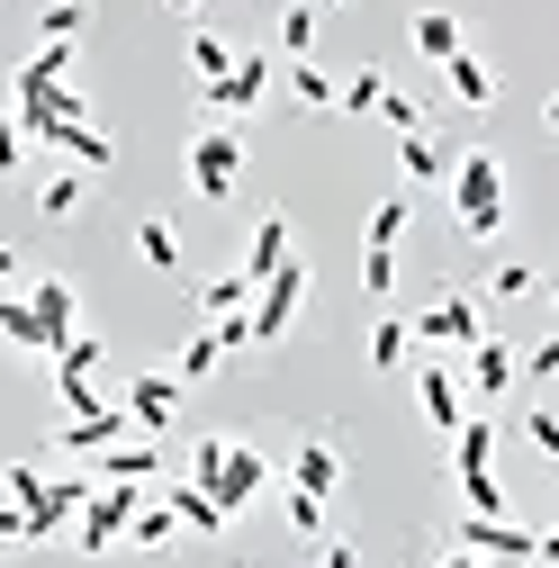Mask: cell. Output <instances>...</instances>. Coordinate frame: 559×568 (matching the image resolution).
I'll use <instances>...</instances> for the list:
<instances>
[{
  "label": "cell",
  "mask_w": 559,
  "mask_h": 568,
  "mask_svg": "<svg viewBox=\"0 0 559 568\" xmlns=\"http://www.w3.org/2000/svg\"><path fill=\"white\" fill-rule=\"evenodd\" d=\"M406 343H415V325H406V316H379V334H370V371H397Z\"/></svg>",
  "instance_id": "f1b7e54d"
},
{
  "label": "cell",
  "mask_w": 559,
  "mask_h": 568,
  "mask_svg": "<svg viewBox=\"0 0 559 568\" xmlns=\"http://www.w3.org/2000/svg\"><path fill=\"white\" fill-rule=\"evenodd\" d=\"M253 298H262V290H253L244 271H226V280H207V290H199V307H207V316H244Z\"/></svg>",
  "instance_id": "484cf974"
},
{
  "label": "cell",
  "mask_w": 559,
  "mask_h": 568,
  "mask_svg": "<svg viewBox=\"0 0 559 568\" xmlns=\"http://www.w3.org/2000/svg\"><path fill=\"white\" fill-rule=\"evenodd\" d=\"M443 82H451L460 109H487V100H497V73H487L478 54H451V63H443Z\"/></svg>",
  "instance_id": "7402d4cb"
},
{
  "label": "cell",
  "mask_w": 559,
  "mask_h": 568,
  "mask_svg": "<svg viewBox=\"0 0 559 568\" xmlns=\"http://www.w3.org/2000/svg\"><path fill=\"white\" fill-rule=\"evenodd\" d=\"M135 253H145L154 271H181V235H172L163 217H145V226H135Z\"/></svg>",
  "instance_id": "4dcf8cb0"
},
{
  "label": "cell",
  "mask_w": 559,
  "mask_h": 568,
  "mask_svg": "<svg viewBox=\"0 0 559 568\" xmlns=\"http://www.w3.org/2000/svg\"><path fill=\"white\" fill-rule=\"evenodd\" d=\"M28 298H37V325H45V362L63 343H73V280H28Z\"/></svg>",
  "instance_id": "8fae6325"
},
{
  "label": "cell",
  "mask_w": 559,
  "mask_h": 568,
  "mask_svg": "<svg viewBox=\"0 0 559 568\" xmlns=\"http://www.w3.org/2000/svg\"><path fill=\"white\" fill-rule=\"evenodd\" d=\"M397 163H406V181H451V172H460V154L443 145L434 126H425V135H397Z\"/></svg>",
  "instance_id": "2e32d148"
},
{
  "label": "cell",
  "mask_w": 559,
  "mask_h": 568,
  "mask_svg": "<svg viewBox=\"0 0 559 568\" xmlns=\"http://www.w3.org/2000/svg\"><path fill=\"white\" fill-rule=\"evenodd\" d=\"M541 126H550V135H559V100H550V109H541Z\"/></svg>",
  "instance_id": "681fc988"
},
{
  "label": "cell",
  "mask_w": 559,
  "mask_h": 568,
  "mask_svg": "<svg viewBox=\"0 0 559 568\" xmlns=\"http://www.w3.org/2000/svg\"><path fill=\"white\" fill-rule=\"evenodd\" d=\"M280 515H289L298 541H316V532H325V496H298V487H289V506H280Z\"/></svg>",
  "instance_id": "60d3db41"
},
{
  "label": "cell",
  "mask_w": 559,
  "mask_h": 568,
  "mask_svg": "<svg viewBox=\"0 0 559 568\" xmlns=\"http://www.w3.org/2000/svg\"><path fill=\"white\" fill-rule=\"evenodd\" d=\"M469 388H478V397H506V388H515V352H506V343H478V352H469Z\"/></svg>",
  "instance_id": "603a6c76"
},
{
  "label": "cell",
  "mask_w": 559,
  "mask_h": 568,
  "mask_svg": "<svg viewBox=\"0 0 559 568\" xmlns=\"http://www.w3.org/2000/svg\"><path fill=\"white\" fill-rule=\"evenodd\" d=\"M289 487H298V496H334V487H343V460H334V443H325V434H307V443H298Z\"/></svg>",
  "instance_id": "4fadbf2b"
},
{
  "label": "cell",
  "mask_w": 559,
  "mask_h": 568,
  "mask_svg": "<svg viewBox=\"0 0 559 568\" xmlns=\"http://www.w3.org/2000/svg\"><path fill=\"white\" fill-rule=\"evenodd\" d=\"M451 550H478V559H515V568H532V559H541V532H524L515 515H460V524H451Z\"/></svg>",
  "instance_id": "3957f363"
},
{
  "label": "cell",
  "mask_w": 559,
  "mask_h": 568,
  "mask_svg": "<svg viewBox=\"0 0 559 568\" xmlns=\"http://www.w3.org/2000/svg\"><path fill=\"white\" fill-rule=\"evenodd\" d=\"M316 568H362V550H353V541H325V559H316Z\"/></svg>",
  "instance_id": "7dc6e473"
},
{
  "label": "cell",
  "mask_w": 559,
  "mask_h": 568,
  "mask_svg": "<svg viewBox=\"0 0 559 568\" xmlns=\"http://www.w3.org/2000/svg\"><path fill=\"white\" fill-rule=\"evenodd\" d=\"M54 362H63V371H100V334H73V343L54 352Z\"/></svg>",
  "instance_id": "ee69618b"
},
{
  "label": "cell",
  "mask_w": 559,
  "mask_h": 568,
  "mask_svg": "<svg viewBox=\"0 0 559 568\" xmlns=\"http://www.w3.org/2000/svg\"><path fill=\"white\" fill-rule=\"evenodd\" d=\"M532 290H541L532 262H497V280H487V298H532Z\"/></svg>",
  "instance_id": "f35d334b"
},
{
  "label": "cell",
  "mask_w": 559,
  "mask_h": 568,
  "mask_svg": "<svg viewBox=\"0 0 559 568\" xmlns=\"http://www.w3.org/2000/svg\"><path fill=\"white\" fill-rule=\"evenodd\" d=\"M289 91H298L307 109H343V82H334V73H316V63H289Z\"/></svg>",
  "instance_id": "f546056e"
},
{
  "label": "cell",
  "mask_w": 559,
  "mask_h": 568,
  "mask_svg": "<svg viewBox=\"0 0 559 568\" xmlns=\"http://www.w3.org/2000/svg\"><path fill=\"white\" fill-rule=\"evenodd\" d=\"M451 226H460L469 244H487V235L506 226V163L487 154V145H469L460 172H451Z\"/></svg>",
  "instance_id": "6da1fadb"
},
{
  "label": "cell",
  "mask_w": 559,
  "mask_h": 568,
  "mask_svg": "<svg viewBox=\"0 0 559 568\" xmlns=\"http://www.w3.org/2000/svg\"><path fill=\"white\" fill-rule=\"evenodd\" d=\"M524 434H532V452H550V460H559V415H524Z\"/></svg>",
  "instance_id": "f6af8a7d"
},
{
  "label": "cell",
  "mask_w": 559,
  "mask_h": 568,
  "mask_svg": "<svg viewBox=\"0 0 559 568\" xmlns=\"http://www.w3.org/2000/svg\"><path fill=\"white\" fill-rule=\"evenodd\" d=\"M190 181H199V199H226L244 181V135L235 126H207L199 145H190Z\"/></svg>",
  "instance_id": "8992f818"
},
{
  "label": "cell",
  "mask_w": 559,
  "mask_h": 568,
  "mask_svg": "<svg viewBox=\"0 0 559 568\" xmlns=\"http://www.w3.org/2000/svg\"><path fill=\"white\" fill-rule=\"evenodd\" d=\"M307 45H316V10H307V0H289V10H280V54L307 63Z\"/></svg>",
  "instance_id": "83f0119b"
},
{
  "label": "cell",
  "mask_w": 559,
  "mask_h": 568,
  "mask_svg": "<svg viewBox=\"0 0 559 568\" xmlns=\"http://www.w3.org/2000/svg\"><path fill=\"white\" fill-rule=\"evenodd\" d=\"M154 469H163V443L145 434V443H109L100 452V478L109 487H154Z\"/></svg>",
  "instance_id": "7c38bea8"
},
{
  "label": "cell",
  "mask_w": 559,
  "mask_h": 568,
  "mask_svg": "<svg viewBox=\"0 0 559 568\" xmlns=\"http://www.w3.org/2000/svg\"><path fill=\"white\" fill-rule=\"evenodd\" d=\"M54 388H63V415H100V388H91V371H63V362H54Z\"/></svg>",
  "instance_id": "8d00e7d4"
},
{
  "label": "cell",
  "mask_w": 559,
  "mask_h": 568,
  "mask_svg": "<svg viewBox=\"0 0 559 568\" xmlns=\"http://www.w3.org/2000/svg\"><path fill=\"white\" fill-rule=\"evenodd\" d=\"M135 515H145V487H100L91 515L73 524V541H82V550H118V541L135 532Z\"/></svg>",
  "instance_id": "5b68a950"
},
{
  "label": "cell",
  "mask_w": 559,
  "mask_h": 568,
  "mask_svg": "<svg viewBox=\"0 0 559 568\" xmlns=\"http://www.w3.org/2000/svg\"><path fill=\"white\" fill-rule=\"evenodd\" d=\"M487 460H497V424H460V434H451V478L487 469Z\"/></svg>",
  "instance_id": "4316f807"
},
{
  "label": "cell",
  "mask_w": 559,
  "mask_h": 568,
  "mask_svg": "<svg viewBox=\"0 0 559 568\" xmlns=\"http://www.w3.org/2000/svg\"><path fill=\"white\" fill-rule=\"evenodd\" d=\"M460 496H469V515H506V487H497V469H460Z\"/></svg>",
  "instance_id": "d590c367"
},
{
  "label": "cell",
  "mask_w": 559,
  "mask_h": 568,
  "mask_svg": "<svg viewBox=\"0 0 559 568\" xmlns=\"http://www.w3.org/2000/svg\"><path fill=\"white\" fill-rule=\"evenodd\" d=\"M397 235H406V199H379V207H370V244L397 253Z\"/></svg>",
  "instance_id": "b9f144b4"
},
{
  "label": "cell",
  "mask_w": 559,
  "mask_h": 568,
  "mask_svg": "<svg viewBox=\"0 0 559 568\" xmlns=\"http://www.w3.org/2000/svg\"><path fill=\"white\" fill-rule=\"evenodd\" d=\"M541 568H559V524H550V532H541Z\"/></svg>",
  "instance_id": "c3c4849f"
},
{
  "label": "cell",
  "mask_w": 559,
  "mask_h": 568,
  "mask_svg": "<svg viewBox=\"0 0 559 568\" xmlns=\"http://www.w3.org/2000/svg\"><path fill=\"white\" fill-rule=\"evenodd\" d=\"M379 100H388V82H379V63H362V73L343 82V109H353V118H379Z\"/></svg>",
  "instance_id": "d6a6232c"
},
{
  "label": "cell",
  "mask_w": 559,
  "mask_h": 568,
  "mask_svg": "<svg viewBox=\"0 0 559 568\" xmlns=\"http://www.w3.org/2000/svg\"><path fill=\"white\" fill-rule=\"evenodd\" d=\"M262 91H271V63H262V54H244L235 73H226L217 91H199V100H207V109H226V118H244V109H253Z\"/></svg>",
  "instance_id": "5bb4252c"
},
{
  "label": "cell",
  "mask_w": 559,
  "mask_h": 568,
  "mask_svg": "<svg viewBox=\"0 0 559 568\" xmlns=\"http://www.w3.org/2000/svg\"><path fill=\"white\" fill-rule=\"evenodd\" d=\"M82 199H91V172H54V181L37 190V207H45L54 226H73V217H82Z\"/></svg>",
  "instance_id": "cb8c5ba5"
},
{
  "label": "cell",
  "mask_w": 559,
  "mask_h": 568,
  "mask_svg": "<svg viewBox=\"0 0 559 568\" xmlns=\"http://www.w3.org/2000/svg\"><path fill=\"white\" fill-rule=\"evenodd\" d=\"M172 532H181V515H172V496H154V506L135 515V532H126V541H145V550H163Z\"/></svg>",
  "instance_id": "836d02e7"
},
{
  "label": "cell",
  "mask_w": 559,
  "mask_h": 568,
  "mask_svg": "<svg viewBox=\"0 0 559 568\" xmlns=\"http://www.w3.org/2000/svg\"><path fill=\"white\" fill-rule=\"evenodd\" d=\"M163 10H199V0H163Z\"/></svg>",
  "instance_id": "f907efd6"
},
{
  "label": "cell",
  "mask_w": 559,
  "mask_h": 568,
  "mask_svg": "<svg viewBox=\"0 0 559 568\" xmlns=\"http://www.w3.org/2000/svg\"><path fill=\"white\" fill-rule=\"evenodd\" d=\"M0 487H10V506H45V487H54V478H37L28 460H10V469H0Z\"/></svg>",
  "instance_id": "ab89813d"
},
{
  "label": "cell",
  "mask_w": 559,
  "mask_h": 568,
  "mask_svg": "<svg viewBox=\"0 0 559 568\" xmlns=\"http://www.w3.org/2000/svg\"><path fill=\"white\" fill-rule=\"evenodd\" d=\"M217 362H226V334H199V343H181V362H172V371H181V379H207Z\"/></svg>",
  "instance_id": "e575fe53"
},
{
  "label": "cell",
  "mask_w": 559,
  "mask_h": 568,
  "mask_svg": "<svg viewBox=\"0 0 559 568\" xmlns=\"http://www.w3.org/2000/svg\"><path fill=\"white\" fill-rule=\"evenodd\" d=\"M126 434H145L135 424V406H100V415H63V452H109V443H126Z\"/></svg>",
  "instance_id": "9c48e42d"
},
{
  "label": "cell",
  "mask_w": 559,
  "mask_h": 568,
  "mask_svg": "<svg viewBox=\"0 0 559 568\" xmlns=\"http://www.w3.org/2000/svg\"><path fill=\"white\" fill-rule=\"evenodd\" d=\"M415 54H425V63L469 54V45H460V19H451V10H415Z\"/></svg>",
  "instance_id": "44dd1931"
},
{
  "label": "cell",
  "mask_w": 559,
  "mask_h": 568,
  "mask_svg": "<svg viewBox=\"0 0 559 568\" xmlns=\"http://www.w3.org/2000/svg\"><path fill=\"white\" fill-rule=\"evenodd\" d=\"M280 262H289V217H280V207H271V217L253 226V253H244V280H253V290H262V280H271Z\"/></svg>",
  "instance_id": "ac0fdd59"
},
{
  "label": "cell",
  "mask_w": 559,
  "mask_h": 568,
  "mask_svg": "<svg viewBox=\"0 0 559 568\" xmlns=\"http://www.w3.org/2000/svg\"><path fill=\"white\" fill-rule=\"evenodd\" d=\"M379 118H388V126H397V135H425V109H415V100H406V91H388V100H379Z\"/></svg>",
  "instance_id": "7bdbcfd3"
},
{
  "label": "cell",
  "mask_w": 559,
  "mask_h": 568,
  "mask_svg": "<svg viewBox=\"0 0 559 568\" xmlns=\"http://www.w3.org/2000/svg\"><path fill=\"white\" fill-rule=\"evenodd\" d=\"M37 28H45V45H73V37L91 28V0H54V10H45Z\"/></svg>",
  "instance_id": "1f68e13d"
},
{
  "label": "cell",
  "mask_w": 559,
  "mask_h": 568,
  "mask_svg": "<svg viewBox=\"0 0 559 568\" xmlns=\"http://www.w3.org/2000/svg\"><path fill=\"white\" fill-rule=\"evenodd\" d=\"M190 63H199V91H217V82L235 73V63H244V54H235L226 37H207V28H199V37H190Z\"/></svg>",
  "instance_id": "d4e9b609"
},
{
  "label": "cell",
  "mask_w": 559,
  "mask_h": 568,
  "mask_svg": "<svg viewBox=\"0 0 559 568\" xmlns=\"http://www.w3.org/2000/svg\"><path fill=\"white\" fill-rule=\"evenodd\" d=\"M181 371H145V379H135L126 388V406H135V424H145V434H172V415H181Z\"/></svg>",
  "instance_id": "30bf717a"
},
{
  "label": "cell",
  "mask_w": 559,
  "mask_h": 568,
  "mask_svg": "<svg viewBox=\"0 0 559 568\" xmlns=\"http://www.w3.org/2000/svg\"><path fill=\"white\" fill-rule=\"evenodd\" d=\"M54 154L73 163V172H109V163H118V145H109L91 118H73V126H63V135H54Z\"/></svg>",
  "instance_id": "e0dca14e"
},
{
  "label": "cell",
  "mask_w": 559,
  "mask_h": 568,
  "mask_svg": "<svg viewBox=\"0 0 559 568\" xmlns=\"http://www.w3.org/2000/svg\"><path fill=\"white\" fill-rule=\"evenodd\" d=\"M307 290H316V271L289 253V262L262 280V298H253V343H280V334H289V325H298V307H307Z\"/></svg>",
  "instance_id": "7a4b0ae2"
},
{
  "label": "cell",
  "mask_w": 559,
  "mask_h": 568,
  "mask_svg": "<svg viewBox=\"0 0 559 568\" xmlns=\"http://www.w3.org/2000/svg\"><path fill=\"white\" fill-rule=\"evenodd\" d=\"M524 371H532V379H559V343H532V352H524Z\"/></svg>",
  "instance_id": "bcb514c9"
},
{
  "label": "cell",
  "mask_w": 559,
  "mask_h": 568,
  "mask_svg": "<svg viewBox=\"0 0 559 568\" xmlns=\"http://www.w3.org/2000/svg\"><path fill=\"white\" fill-rule=\"evenodd\" d=\"M0 334H10V352L45 362V325H37V298H28V290H10V298H0Z\"/></svg>",
  "instance_id": "d6986e66"
},
{
  "label": "cell",
  "mask_w": 559,
  "mask_h": 568,
  "mask_svg": "<svg viewBox=\"0 0 559 568\" xmlns=\"http://www.w3.org/2000/svg\"><path fill=\"white\" fill-rule=\"evenodd\" d=\"M262 487H271V460H262L253 443H235V452H226V469H217V478H207V496H217V506H226V515H244V506H253V496H262Z\"/></svg>",
  "instance_id": "ba28073f"
},
{
  "label": "cell",
  "mask_w": 559,
  "mask_h": 568,
  "mask_svg": "<svg viewBox=\"0 0 559 568\" xmlns=\"http://www.w3.org/2000/svg\"><path fill=\"white\" fill-rule=\"evenodd\" d=\"M362 290H370V298L397 290V253H388V244H362Z\"/></svg>",
  "instance_id": "74e56055"
},
{
  "label": "cell",
  "mask_w": 559,
  "mask_h": 568,
  "mask_svg": "<svg viewBox=\"0 0 559 568\" xmlns=\"http://www.w3.org/2000/svg\"><path fill=\"white\" fill-rule=\"evenodd\" d=\"M163 496H172V515H181V532H226V524H235V515H226V506H217V496H207L199 478H190V487H163Z\"/></svg>",
  "instance_id": "ffe728a7"
},
{
  "label": "cell",
  "mask_w": 559,
  "mask_h": 568,
  "mask_svg": "<svg viewBox=\"0 0 559 568\" xmlns=\"http://www.w3.org/2000/svg\"><path fill=\"white\" fill-rule=\"evenodd\" d=\"M100 487H109V478H54V487H45V506H28V541H54L73 515H91V496H100Z\"/></svg>",
  "instance_id": "52a82bcc"
},
{
  "label": "cell",
  "mask_w": 559,
  "mask_h": 568,
  "mask_svg": "<svg viewBox=\"0 0 559 568\" xmlns=\"http://www.w3.org/2000/svg\"><path fill=\"white\" fill-rule=\"evenodd\" d=\"M415 343H434V352H478V343H487V325H478V298L443 290L425 316H415Z\"/></svg>",
  "instance_id": "277c9868"
},
{
  "label": "cell",
  "mask_w": 559,
  "mask_h": 568,
  "mask_svg": "<svg viewBox=\"0 0 559 568\" xmlns=\"http://www.w3.org/2000/svg\"><path fill=\"white\" fill-rule=\"evenodd\" d=\"M415 397H425V415H434V434H460V379H451V362H425V379H415Z\"/></svg>",
  "instance_id": "9a60e30c"
}]
</instances>
